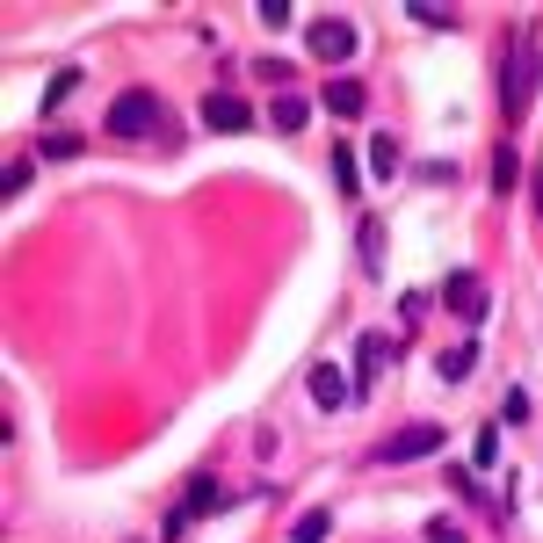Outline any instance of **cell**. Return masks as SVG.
Here are the masks:
<instances>
[{"label": "cell", "instance_id": "cell-1", "mask_svg": "<svg viewBox=\"0 0 543 543\" xmlns=\"http://www.w3.org/2000/svg\"><path fill=\"white\" fill-rule=\"evenodd\" d=\"M109 138H167L174 145V124H167V109H160V95H145V87H131V95H116L109 102Z\"/></svg>", "mask_w": 543, "mask_h": 543}, {"label": "cell", "instance_id": "cell-2", "mask_svg": "<svg viewBox=\"0 0 543 543\" xmlns=\"http://www.w3.org/2000/svg\"><path fill=\"white\" fill-rule=\"evenodd\" d=\"M536 80H543V66H536V44H529V37H515V51H507V80H500L507 124H522V116H529V102H536Z\"/></svg>", "mask_w": 543, "mask_h": 543}, {"label": "cell", "instance_id": "cell-3", "mask_svg": "<svg viewBox=\"0 0 543 543\" xmlns=\"http://www.w3.org/2000/svg\"><path fill=\"white\" fill-rule=\"evenodd\" d=\"M442 449V428L435 420H406L399 435H384L377 449H370V464H413V457H435Z\"/></svg>", "mask_w": 543, "mask_h": 543}, {"label": "cell", "instance_id": "cell-4", "mask_svg": "<svg viewBox=\"0 0 543 543\" xmlns=\"http://www.w3.org/2000/svg\"><path fill=\"white\" fill-rule=\"evenodd\" d=\"M442 305H449V319H464V326L486 319V283H478V268H449V276H442Z\"/></svg>", "mask_w": 543, "mask_h": 543}, {"label": "cell", "instance_id": "cell-5", "mask_svg": "<svg viewBox=\"0 0 543 543\" xmlns=\"http://www.w3.org/2000/svg\"><path fill=\"white\" fill-rule=\"evenodd\" d=\"M355 44H362V29H355L348 15H319V22H312V58H326V66L355 58Z\"/></svg>", "mask_w": 543, "mask_h": 543}, {"label": "cell", "instance_id": "cell-6", "mask_svg": "<svg viewBox=\"0 0 543 543\" xmlns=\"http://www.w3.org/2000/svg\"><path fill=\"white\" fill-rule=\"evenodd\" d=\"M203 124L210 131H254V102H239V95H203Z\"/></svg>", "mask_w": 543, "mask_h": 543}, {"label": "cell", "instance_id": "cell-7", "mask_svg": "<svg viewBox=\"0 0 543 543\" xmlns=\"http://www.w3.org/2000/svg\"><path fill=\"white\" fill-rule=\"evenodd\" d=\"M384 362H391V341L384 334H355V391H370L384 377Z\"/></svg>", "mask_w": 543, "mask_h": 543}, {"label": "cell", "instance_id": "cell-8", "mask_svg": "<svg viewBox=\"0 0 543 543\" xmlns=\"http://www.w3.org/2000/svg\"><path fill=\"white\" fill-rule=\"evenodd\" d=\"M348 399H355V384H348L341 370H326V362H312V406H319V413H341Z\"/></svg>", "mask_w": 543, "mask_h": 543}, {"label": "cell", "instance_id": "cell-9", "mask_svg": "<svg viewBox=\"0 0 543 543\" xmlns=\"http://www.w3.org/2000/svg\"><path fill=\"white\" fill-rule=\"evenodd\" d=\"M435 370H442V384H464V377L478 370V348H471V341H457V348H442V362H435Z\"/></svg>", "mask_w": 543, "mask_h": 543}, {"label": "cell", "instance_id": "cell-10", "mask_svg": "<svg viewBox=\"0 0 543 543\" xmlns=\"http://www.w3.org/2000/svg\"><path fill=\"white\" fill-rule=\"evenodd\" d=\"M210 507H225L218 478H189V500H181V515H210Z\"/></svg>", "mask_w": 543, "mask_h": 543}, {"label": "cell", "instance_id": "cell-11", "mask_svg": "<svg viewBox=\"0 0 543 543\" xmlns=\"http://www.w3.org/2000/svg\"><path fill=\"white\" fill-rule=\"evenodd\" d=\"M305 95H276V109H268V124H276V131H305Z\"/></svg>", "mask_w": 543, "mask_h": 543}, {"label": "cell", "instance_id": "cell-12", "mask_svg": "<svg viewBox=\"0 0 543 543\" xmlns=\"http://www.w3.org/2000/svg\"><path fill=\"white\" fill-rule=\"evenodd\" d=\"M370 174H399V138L391 131H370Z\"/></svg>", "mask_w": 543, "mask_h": 543}, {"label": "cell", "instance_id": "cell-13", "mask_svg": "<svg viewBox=\"0 0 543 543\" xmlns=\"http://www.w3.org/2000/svg\"><path fill=\"white\" fill-rule=\"evenodd\" d=\"M326 109L334 116H362V80H334L326 87Z\"/></svg>", "mask_w": 543, "mask_h": 543}, {"label": "cell", "instance_id": "cell-14", "mask_svg": "<svg viewBox=\"0 0 543 543\" xmlns=\"http://www.w3.org/2000/svg\"><path fill=\"white\" fill-rule=\"evenodd\" d=\"M334 181H341V196H362V167H355V145H334Z\"/></svg>", "mask_w": 543, "mask_h": 543}, {"label": "cell", "instance_id": "cell-15", "mask_svg": "<svg viewBox=\"0 0 543 543\" xmlns=\"http://www.w3.org/2000/svg\"><path fill=\"white\" fill-rule=\"evenodd\" d=\"M355 247H362V268H377V261H384V225L362 218V225H355Z\"/></svg>", "mask_w": 543, "mask_h": 543}, {"label": "cell", "instance_id": "cell-16", "mask_svg": "<svg viewBox=\"0 0 543 543\" xmlns=\"http://www.w3.org/2000/svg\"><path fill=\"white\" fill-rule=\"evenodd\" d=\"M80 80H87L80 66H66V73H51V87H44V116H51V109H66V95H73Z\"/></svg>", "mask_w": 543, "mask_h": 543}, {"label": "cell", "instance_id": "cell-17", "mask_svg": "<svg viewBox=\"0 0 543 543\" xmlns=\"http://www.w3.org/2000/svg\"><path fill=\"white\" fill-rule=\"evenodd\" d=\"M326 529H334V515H326V507H312V515H297L290 543H326Z\"/></svg>", "mask_w": 543, "mask_h": 543}, {"label": "cell", "instance_id": "cell-18", "mask_svg": "<svg viewBox=\"0 0 543 543\" xmlns=\"http://www.w3.org/2000/svg\"><path fill=\"white\" fill-rule=\"evenodd\" d=\"M420 29H457V8H442V0H435V8H428V0H413V8H406Z\"/></svg>", "mask_w": 543, "mask_h": 543}, {"label": "cell", "instance_id": "cell-19", "mask_svg": "<svg viewBox=\"0 0 543 543\" xmlns=\"http://www.w3.org/2000/svg\"><path fill=\"white\" fill-rule=\"evenodd\" d=\"M515 181H522V160H515V145H500L493 153V189H515Z\"/></svg>", "mask_w": 543, "mask_h": 543}, {"label": "cell", "instance_id": "cell-20", "mask_svg": "<svg viewBox=\"0 0 543 543\" xmlns=\"http://www.w3.org/2000/svg\"><path fill=\"white\" fill-rule=\"evenodd\" d=\"M73 153H80L73 131H44V160H73Z\"/></svg>", "mask_w": 543, "mask_h": 543}, {"label": "cell", "instance_id": "cell-21", "mask_svg": "<svg viewBox=\"0 0 543 543\" xmlns=\"http://www.w3.org/2000/svg\"><path fill=\"white\" fill-rule=\"evenodd\" d=\"M428 312H435V305H428V290H406V297H399V319H406V326H420Z\"/></svg>", "mask_w": 543, "mask_h": 543}, {"label": "cell", "instance_id": "cell-22", "mask_svg": "<svg viewBox=\"0 0 543 543\" xmlns=\"http://www.w3.org/2000/svg\"><path fill=\"white\" fill-rule=\"evenodd\" d=\"M449 486H457V500H471V507H478V500H486V486H478V478H471V471H449Z\"/></svg>", "mask_w": 543, "mask_h": 543}, {"label": "cell", "instance_id": "cell-23", "mask_svg": "<svg viewBox=\"0 0 543 543\" xmlns=\"http://www.w3.org/2000/svg\"><path fill=\"white\" fill-rule=\"evenodd\" d=\"M428 543H464V529L457 522H428Z\"/></svg>", "mask_w": 543, "mask_h": 543}]
</instances>
